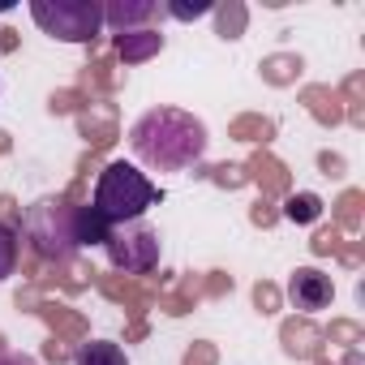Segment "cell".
I'll return each instance as SVG.
<instances>
[{"label":"cell","mask_w":365,"mask_h":365,"mask_svg":"<svg viewBox=\"0 0 365 365\" xmlns=\"http://www.w3.org/2000/svg\"><path fill=\"white\" fill-rule=\"evenodd\" d=\"M129 150L155 172H185L207 155V125L185 108H150L133 120Z\"/></svg>","instance_id":"obj_1"},{"label":"cell","mask_w":365,"mask_h":365,"mask_svg":"<svg viewBox=\"0 0 365 365\" xmlns=\"http://www.w3.org/2000/svg\"><path fill=\"white\" fill-rule=\"evenodd\" d=\"M159 202V190L150 185V176L138 172L133 163L116 159L99 172L95 180V198H91V211L103 220V224H133L142 220L150 207Z\"/></svg>","instance_id":"obj_2"},{"label":"cell","mask_w":365,"mask_h":365,"mask_svg":"<svg viewBox=\"0 0 365 365\" xmlns=\"http://www.w3.org/2000/svg\"><path fill=\"white\" fill-rule=\"evenodd\" d=\"M22 237L31 241V250L48 262H65L82 250V232H78V207L61 202V198H39L35 207H26L22 215Z\"/></svg>","instance_id":"obj_3"},{"label":"cell","mask_w":365,"mask_h":365,"mask_svg":"<svg viewBox=\"0 0 365 365\" xmlns=\"http://www.w3.org/2000/svg\"><path fill=\"white\" fill-rule=\"evenodd\" d=\"M31 18L43 35L61 43H95L103 31L99 0H31Z\"/></svg>","instance_id":"obj_4"},{"label":"cell","mask_w":365,"mask_h":365,"mask_svg":"<svg viewBox=\"0 0 365 365\" xmlns=\"http://www.w3.org/2000/svg\"><path fill=\"white\" fill-rule=\"evenodd\" d=\"M103 250H108V262L125 275H146L159 267V232L146 224V220H133V224H112L108 237H103Z\"/></svg>","instance_id":"obj_5"},{"label":"cell","mask_w":365,"mask_h":365,"mask_svg":"<svg viewBox=\"0 0 365 365\" xmlns=\"http://www.w3.org/2000/svg\"><path fill=\"white\" fill-rule=\"evenodd\" d=\"M331 297H335V284H331L327 271H318V267H297V271H292V279H288V301H292V309L318 314V309L331 305Z\"/></svg>","instance_id":"obj_6"},{"label":"cell","mask_w":365,"mask_h":365,"mask_svg":"<svg viewBox=\"0 0 365 365\" xmlns=\"http://www.w3.org/2000/svg\"><path fill=\"white\" fill-rule=\"evenodd\" d=\"M155 14H159L155 0H108L103 5V26H112L116 35H129L133 26L150 22Z\"/></svg>","instance_id":"obj_7"},{"label":"cell","mask_w":365,"mask_h":365,"mask_svg":"<svg viewBox=\"0 0 365 365\" xmlns=\"http://www.w3.org/2000/svg\"><path fill=\"white\" fill-rule=\"evenodd\" d=\"M159 48H163V35H155V31H129V35H116V52H120L125 65H138V61L155 56Z\"/></svg>","instance_id":"obj_8"},{"label":"cell","mask_w":365,"mask_h":365,"mask_svg":"<svg viewBox=\"0 0 365 365\" xmlns=\"http://www.w3.org/2000/svg\"><path fill=\"white\" fill-rule=\"evenodd\" d=\"M73 365H129V352L112 339H91L73 352Z\"/></svg>","instance_id":"obj_9"},{"label":"cell","mask_w":365,"mask_h":365,"mask_svg":"<svg viewBox=\"0 0 365 365\" xmlns=\"http://www.w3.org/2000/svg\"><path fill=\"white\" fill-rule=\"evenodd\" d=\"M14 271H18V237L0 224V284H5Z\"/></svg>","instance_id":"obj_10"},{"label":"cell","mask_w":365,"mask_h":365,"mask_svg":"<svg viewBox=\"0 0 365 365\" xmlns=\"http://www.w3.org/2000/svg\"><path fill=\"white\" fill-rule=\"evenodd\" d=\"M318 215H322V207H318L314 194H301V198L288 202V220H297V224H309V220H318Z\"/></svg>","instance_id":"obj_11"},{"label":"cell","mask_w":365,"mask_h":365,"mask_svg":"<svg viewBox=\"0 0 365 365\" xmlns=\"http://www.w3.org/2000/svg\"><path fill=\"white\" fill-rule=\"evenodd\" d=\"M172 18H180V22H190V18H207L215 5H211V0H198V5H163Z\"/></svg>","instance_id":"obj_12"},{"label":"cell","mask_w":365,"mask_h":365,"mask_svg":"<svg viewBox=\"0 0 365 365\" xmlns=\"http://www.w3.org/2000/svg\"><path fill=\"white\" fill-rule=\"evenodd\" d=\"M0 365H39V361L26 352H0Z\"/></svg>","instance_id":"obj_13"}]
</instances>
